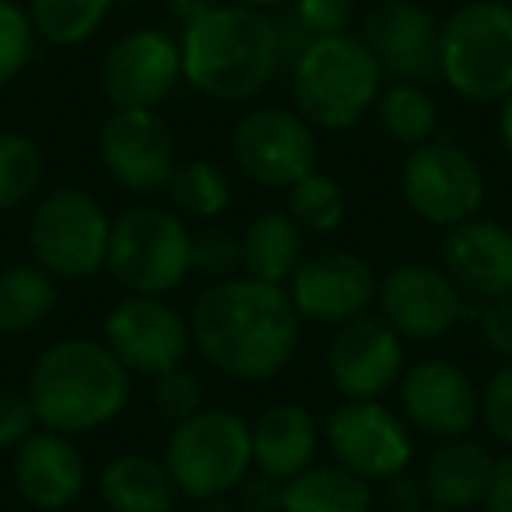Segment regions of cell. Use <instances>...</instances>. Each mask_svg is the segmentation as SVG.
<instances>
[{"mask_svg": "<svg viewBox=\"0 0 512 512\" xmlns=\"http://www.w3.org/2000/svg\"><path fill=\"white\" fill-rule=\"evenodd\" d=\"M190 334L207 362L225 376L267 379L292 362L299 344V313L281 285L235 278L200 295Z\"/></svg>", "mask_w": 512, "mask_h": 512, "instance_id": "1", "label": "cell"}, {"mask_svg": "<svg viewBox=\"0 0 512 512\" xmlns=\"http://www.w3.org/2000/svg\"><path fill=\"white\" fill-rule=\"evenodd\" d=\"M179 57L186 81L221 102L253 99L281 71L274 18L242 4H221L186 25Z\"/></svg>", "mask_w": 512, "mask_h": 512, "instance_id": "2", "label": "cell"}, {"mask_svg": "<svg viewBox=\"0 0 512 512\" xmlns=\"http://www.w3.org/2000/svg\"><path fill=\"white\" fill-rule=\"evenodd\" d=\"M25 397L50 432H92L127 407L130 372L106 344L71 337L39 355Z\"/></svg>", "mask_w": 512, "mask_h": 512, "instance_id": "3", "label": "cell"}, {"mask_svg": "<svg viewBox=\"0 0 512 512\" xmlns=\"http://www.w3.org/2000/svg\"><path fill=\"white\" fill-rule=\"evenodd\" d=\"M292 88L299 113L313 127H355L383 88V67L355 36H323L292 67Z\"/></svg>", "mask_w": 512, "mask_h": 512, "instance_id": "4", "label": "cell"}, {"mask_svg": "<svg viewBox=\"0 0 512 512\" xmlns=\"http://www.w3.org/2000/svg\"><path fill=\"white\" fill-rule=\"evenodd\" d=\"M439 74L470 102L512 95V8L474 0L446 18L439 32Z\"/></svg>", "mask_w": 512, "mask_h": 512, "instance_id": "5", "label": "cell"}, {"mask_svg": "<svg viewBox=\"0 0 512 512\" xmlns=\"http://www.w3.org/2000/svg\"><path fill=\"white\" fill-rule=\"evenodd\" d=\"M165 467L193 502L225 498L253 467V428L232 411L193 414L169 435Z\"/></svg>", "mask_w": 512, "mask_h": 512, "instance_id": "6", "label": "cell"}, {"mask_svg": "<svg viewBox=\"0 0 512 512\" xmlns=\"http://www.w3.org/2000/svg\"><path fill=\"white\" fill-rule=\"evenodd\" d=\"M186 225L165 207H134L109 232L106 267L127 292L165 295L190 274Z\"/></svg>", "mask_w": 512, "mask_h": 512, "instance_id": "7", "label": "cell"}, {"mask_svg": "<svg viewBox=\"0 0 512 512\" xmlns=\"http://www.w3.org/2000/svg\"><path fill=\"white\" fill-rule=\"evenodd\" d=\"M113 221L85 190H57L36 207L29 246L36 264L57 278H88L106 267Z\"/></svg>", "mask_w": 512, "mask_h": 512, "instance_id": "8", "label": "cell"}, {"mask_svg": "<svg viewBox=\"0 0 512 512\" xmlns=\"http://www.w3.org/2000/svg\"><path fill=\"white\" fill-rule=\"evenodd\" d=\"M404 200L432 225H463L477 218L484 176L477 162L453 141H425L404 162Z\"/></svg>", "mask_w": 512, "mask_h": 512, "instance_id": "9", "label": "cell"}, {"mask_svg": "<svg viewBox=\"0 0 512 512\" xmlns=\"http://www.w3.org/2000/svg\"><path fill=\"white\" fill-rule=\"evenodd\" d=\"M232 155L249 179L264 186H295L316 169L313 123L288 109H256L232 134Z\"/></svg>", "mask_w": 512, "mask_h": 512, "instance_id": "10", "label": "cell"}, {"mask_svg": "<svg viewBox=\"0 0 512 512\" xmlns=\"http://www.w3.org/2000/svg\"><path fill=\"white\" fill-rule=\"evenodd\" d=\"M330 449L344 470L362 481H390L411 463L407 425L379 400H348L327 425Z\"/></svg>", "mask_w": 512, "mask_h": 512, "instance_id": "11", "label": "cell"}, {"mask_svg": "<svg viewBox=\"0 0 512 512\" xmlns=\"http://www.w3.org/2000/svg\"><path fill=\"white\" fill-rule=\"evenodd\" d=\"M190 337L183 316L165 306L158 295H130L106 320V348L120 358L123 369L155 379L179 369Z\"/></svg>", "mask_w": 512, "mask_h": 512, "instance_id": "12", "label": "cell"}, {"mask_svg": "<svg viewBox=\"0 0 512 512\" xmlns=\"http://www.w3.org/2000/svg\"><path fill=\"white\" fill-rule=\"evenodd\" d=\"M292 306L306 320L351 323L379 299V281L369 260L351 249H330L302 260L292 278Z\"/></svg>", "mask_w": 512, "mask_h": 512, "instance_id": "13", "label": "cell"}, {"mask_svg": "<svg viewBox=\"0 0 512 512\" xmlns=\"http://www.w3.org/2000/svg\"><path fill=\"white\" fill-rule=\"evenodd\" d=\"M439 32L442 25L414 0H383L365 15L362 43L383 74L421 85L439 74Z\"/></svg>", "mask_w": 512, "mask_h": 512, "instance_id": "14", "label": "cell"}, {"mask_svg": "<svg viewBox=\"0 0 512 512\" xmlns=\"http://www.w3.org/2000/svg\"><path fill=\"white\" fill-rule=\"evenodd\" d=\"M109 176L134 193H155L169 186L176 172V144L151 109H116L99 137Z\"/></svg>", "mask_w": 512, "mask_h": 512, "instance_id": "15", "label": "cell"}, {"mask_svg": "<svg viewBox=\"0 0 512 512\" xmlns=\"http://www.w3.org/2000/svg\"><path fill=\"white\" fill-rule=\"evenodd\" d=\"M179 74V46L158 29H137L102 60V92L116 109H151L169 99Z\"/></svg>", "mask_w": 512, "mask_h": 512, "instance_id": "16", "label": "cell"}, {"mask_svg": "<svg viewBox=\"0 0 512 512\" xmlns=\"http://www.w3.org/2000/svg\"><path fill=\"white\" fill-rule=\"evenodd\" d=\"M383 320L411 341H435L463 320V292L446 271L425 264H404L379 285Z\"/></svg>", "mask_w": 512, "mask_h": 512, "instance_id": "17", "label": "cell"}, {"mask_svg": "<svg viewBox=\"0 0 512 512\" xmlns=\"http://www.w3.org/2000/svg\"><path fill=\"white\" fill-rule=\"evenodd\" d=\"M327 369L334 386L351 400H376L404 372L400 334L386 320L358 316L344 323L327 351Z\"/></svg>", "mask_w": 512, "mask_h": 512, "instance_id": "18", "label": "cell"}, {"mask_svg": "<svg viewBox=\"0 0 512 512\" xmlns=\"http://www.w3.org/2000/svg\"><path fill=\"white\" fill-rule=\"evenodd\" d=\"M442 267L474 299H512V228L488 218L453 225L442 242Z\"/></svg>", "mask_w": 512, "mask_h": 512, "instance_id": "19", "label": "cell"}, {"mask_svg": "<svg viewBox=\"0 0 512 512\" xmlns=\"http://www.w3.org/2000/svg\"><path fill=\"white\" fill-rule=\"evenodd\" d=\"M404 414L428 435L463 439L481 414V400L470 376L453 362H421L400 383Z\"/></svg>", "mask_w": 512, "mask_h": 512, "instance_id": "20", "label": "cell"}, {"mask_svg": "<svg viewBox=\"0 0 512 512\" xmlns=\"http://www.w3.org/2000/svg\"><path fill=\"white\" fill-rule=\"evenodd\" d=\"M15 484L36 509H67L85 488V456L67 435L32 432L15 453Z\"/></svg>", "mask_w": 512, "mask_h": 512, "instance_id": "21", "label": "cell"}, {"mask_svg": "<svg viewBox=\"0 0 512 512\" xmlns=\"http://www.w3.org/2000/svg\"><path fill=\"white\" fill-rule=\"evenodd\" d=\"M495 460L481 442L449 439L442 449H435L425 467V498L439 512H470L488 498Z\"/></svg>", "mask_w": 512, "mask_h": 512, "instance_id": "22", "label": "cell"}, {"mask_svg": "<svg viewBox=\"0 0 512 512\" xmlns=\"http://www.w3.org/2000/svg\"><path fill=\"white\" fill-rule=\"evenodd\" d=\"M316 453V425L306 407L278 404L253 428V463L274 481H292L309 470Z\"/></svg>", "mask_w": 512, "mask_h": 512, "instance_id": "23", "label": "cell"}, {"mask_svg": "<svg viewBox=\"0 0 512 512\" xmlns=\"http://www.w3.org/2000/svg\"><path fill=\"white\" fill-rule=\"evenodd\" d=\"M99 491L109 512H172L179 502V488L169 467L141 453H123L109 460Z\"/></svg>", "mask_w": 512, "mask_h": 512, "instance_id": "24", "label": "cell"}, {"mask_svg": "<svg viewBox=\"0 0 512 512\" xmlns=\"http://www.w3.org/2000/svg\"><path fill=\"white\" fill-rule=\"evenodd\" d=\"M306 260V232L292 214H260L242 235V267L264 285H285Z\"/></svg>", "mask_w": 512, "mask_h": 512, "instance_id": "25", "label": "cell"}, {"mask_svg": "<svg viewBox=\"0 0 512 512\" xmlns=\"http://www.w3.org/2000/svg\"><path fill=\"white\" fill-rule=\"evenodd\" d=\"M281 512H372L369 481L337 467H309L285 481Z\"/></svg>", "mask_w": 512, "mask_h": 512, "instance_id": "26", "label": "cell"}, {"mask_svg": "<svg viewBox=\"0 0 512 512\" xmlns=\"http://www.w3.org/2000/svg\"><path fill=\"white\" fill-rule=\"evenodd\" d=\"M57 306L53 274L32 264H15L0 271V330L25 334L39 327Z\"/></svg>", "mask_w": 512, "mask_h": 512, "instance_id": "27", "label": "cell"}, {"mask_svg": "<svg viewBox=\"0 0 512 512\" xmlns=\"http://www.w3.org/2000/svg\"><path fill=\"white\" fill-rule=\"evenodd\" d=\"M435 123H439L435 120V102L421 85L397 81V85L379 95V127L397 144L418 148V144L432 141Z\"/></svg>", "mask_w": 512, "mask_h": 512, "instance_id": "28", "label": "cell"}, {"mask_svg": "<svg viewBox=\"0 0 512 512\" xmlns=\"http://www.w3.org/2000/svg\"><path fill=\"white\" fill-rule=\"evenodd\" d=\"M113 0H32V29L53 46H78L106 22Z\"/></svg>", "mask_w": 512, "mask_h": 512, "instance_id": "29", "label": "cell"}, {"mask_svg": "<svg viewBox=\"0 0 512 512\" xmlns=\"http://www.w3.org/2000/svg\"><path fill=\"white\" fill-rule=\"evenodd\" d=\"M169 197L179 211L211 221L228 207L232 186H228L225 172L214 162H186V165H176V172H172Z\"/></svg>", "mask_w": 512, "mask_h": 512, "instance_id": "30", "label": "cell"}, {"mask_svg": "<svg viewBox=\"0 0 512 512\" xmlns=\"http://www.w3.org/2000/svg\"><path fill=\"white\" fill-rule=\"evenodd\" d=\"M43 183V151L25 134H0V211L22 207Z\"/></svg>", "mask_w": 512, "mask_h": 512, "instance_id": "31", "label": "cell"}, {"mask_svg": "<svg viewBox=\"0 0 512 512\" xmlns=\"http://www.w3.org/2000/svg\"><path fill=\"white\" fill-rule=\"evenodd\" d=\"M288 214L299 221L302 232L327 235L341 225L344 218V190L337 179L323 176V172H309L292 186V200H288Z\"/></svg>", "mask_w": 512, "mask_h": 512, "instance_id": "32", "label": "cell"}, {"mask_svg": "<svg viewBox=\"0 0 512 512\" xmlns=\"http://www.w3.org/2000/svg\"><path fill=\"white\" fill-rule=\"evenodd\" d=\"M32 32V18L11 0H0V88L11 85L29 60Z\"/></svg>", "mask_w": 512, "mask_h": 512, "instance_id": "33", "label": "cell"}, {"mask_svg": "<svg viewBox=\"0 0 512 512\" xmlns=\"http://www.w3.org/2000/svg\"><path fill=\"white\" fill-rule=\"evenodd\" d=\"M204 386H200V379L193 376V372L186 369H169L158 376L155 383V407L158 414H162L165 421H172V425H183V421H190L193 414L204 411Z\"/></svg>", "mask_w": 512, "mask_h": 512, "instance_id": "34", "label": "cell"}, {"mask_svg": "<svg viewBox=\"0 0 512 512\" xmlns=\"http://www.w3.org/2000/svg\"><path fill=\"white\" fill-rule=\"evenodd\" d=\"M242 264V239H235L225 228H204L190 239V271L207 278H225Z\"/></svg>", "mask_w": 512, "mask_h": 512, "instance_id": "35", "label": "cell"}, {"mask_svg": "<svg viewBox=\"0 0 512 512\" xmlns=\"http://www.w3.org/2000/svg\"><path fill=\"white\" fill-rule=\"evenodd\" d=\"M481 414H484V425L491 428V435L498 442H505V446H512V362H505L491 376L481 400Z\"/></svg>", "mask_w": 512, "mask_h": 512, "instance_id": "36", "label": "cell"}, {"mask_svg": "<svg viewBox=\"0 0 512 512\" xmlns=\"http://www.w3.org/2000/svg\"><path fill=\"white\" fill-rule=\"evenodd\" d=\"M292 11L316 39L341 36L355 18V0H295Z\"/></svg>", "mask_w": 512, "mask_h": 512, "instance_id": "37", "label": "cell"}, {"mask_svg": "<svg viewBox=\"0 0 512 512\" xmlns=\"http://www.w3.org/2000/svg\"><path fill=\"white\" fill-rule=\"evenodd\" d=\"M32 425H36V411H32L29 397L0 390V449L22 446L32 435Z\"/></svg>", "mask_w": 512, "mask_h": 512, "instance_id": "38", "label": "cell"}, {"mask_svg": "<svg viewBox=\"0 0 512 512\" xmlns=\"http://www.w3.org/2000/svg\"><path fill=\"white\" fill-rule=\"evenodd\" d=\"M274 29H278V57H281V71L292 74V67L302 60V53L316 43L313 32L302 25V18L295 11H285V15L274 18Z\"/></svg>", "mask_w": 512, "mask_h": 512, "instance_id": "39", "label": "cell"}, {"mask_svg": "<svg viewBox=\"0 0 512 512\" xmlns=\"http://www.w3.org/2000/svg\"><path fill=\"white\" fill-rule=\"evenodd\" d=\"M481 334L491 351L512 358V299H495L481 313Z\"/></svg>", "mask_w": 512, "mask_h": 512, "instance_id": "40", "label": "cell"}, {"mask_svg": "<svg viewBox=\"0 0 512 512\" xmlns=\"http://www.w3.org/2000/svg\"><path fill=\"white\" fill-rule=\"evenodd\" d=\"M281 495H285V484L274 481L267 474H256L242 488V509L246 512H281Z\"/></svg>", "mask_w": 512, "mask_h": 512, "instance_id": "41", "label": "cell"}, {"mask_svg": "<svg viewBox=\"0 0 512 512\" xmlns=\"http://www.w3.org/2000/svg\"><path fill=\"white\" fill-rule=\"evenodd\" d=\"M386 502L393 505L397 512H421L425 509V484L414 481V477L407 474H397L386 481Z\"/></svg>", "mask_w": 512, "mask_h": 512, "instance_id": "42", "label": "cell"}, {"mask_svg": "<svg viewBox=\"0 0 512 512\" xmlns=\"http://www.w3.org/2000/svg\"><path fill=\"white\" fill-rule=\"evenodd\" d=\"M484 505H488V512H512V453L495 463Z\"/></svg>", "mask_w": 512, "mask_h": 512, "instance_id": "43", "label": "cell"}, {"mask_svg": "<svg viewBox=\"0 0 512 512\" xmlns=\"http://www.w3.org/2000/svg\"><path fill=\"white\" fill-rule=\"evenodd\" d=\"M169 8H172V15H179L186 25H190V22H197V18L211 15V11L221 8V4L218 0H169Z\"/></svg>", "mask_w": 512, "mask_h": 512, "instance_id": "44", "label": "cell"}, {"mask_svg": "<svg viewBox=\"0 0 512 512\" xmlns=\"http://www.w3.org/2000/svg\"><path fill=\"white\" fill-rule=\"evenodd\" d=\"M498 130H502V144L512 155V95L502 102V120H498Z\"/></svg>", "mask_w": 512, "mask_h": 512, "instance_id": "45", "label": "cell"}, {"mask_svg": "<svg viewBox=\"0 0 512 512\" xmlns=\"http://www.w3.org/2000/svg\"><path fill=\"white\" fill-rule=\"evenodd\" d=\"M197 512H235V509L225 502V498H207V502H200Z\"/></svg>", "mask_w": 512, "mask_h": 512, "instance_id": "46", "label": "cell"}, {"mask_svg": "<svg viewBox=\"0 0 512 512\" xmlns=\"http://www.w3.org/2000/svg\"><path fill=\"white\" fill-rule=\"evenodd\" d=\"M232 4H242V8L264 11V8H278V4H285V0H232Z\"/></svg>", "mask_w": 512, "mask_h": 512, "instance_id": "47", "label": "cell"}, {"mask_svg": "<svg viewBox=\"0 0 512 512\" xmlns=\"http://www.w3.org/2000/svg\"><path fill=\"white\" fill-rule=\"evenodd\" d=\"M498 4H505V8H512V0H498Z\"/></svg>", "mask_w": 512, "mask_h": 512, "instance_id": "48", "label": "cell"}, {"mask_svg": "<svg viewBox=\"0 0 512 512\" xmlns=\"http://www.w3.org/2000/svg\"><path fill=\"white\" fill-rule=\"evenodd\" d=\"M421 512H439V509H421Z\"/></svg>", "mask_w": 512, "mask_h": 512, "instance_id": "49", "label": "cell"}, {"mask_svg": "<svg viewBox=\"0 0 512 512\" xmlns=\"http://www.w3.org/2000/svg\"><path fill=\"white\" fill-rule=\"evenodd\" d=\"M130 4H137V0H130Z\"/></svg>", "mask_w": 512, "mask_h": 512, "instance_id": "50", "label": "cell"}]
</instances>
